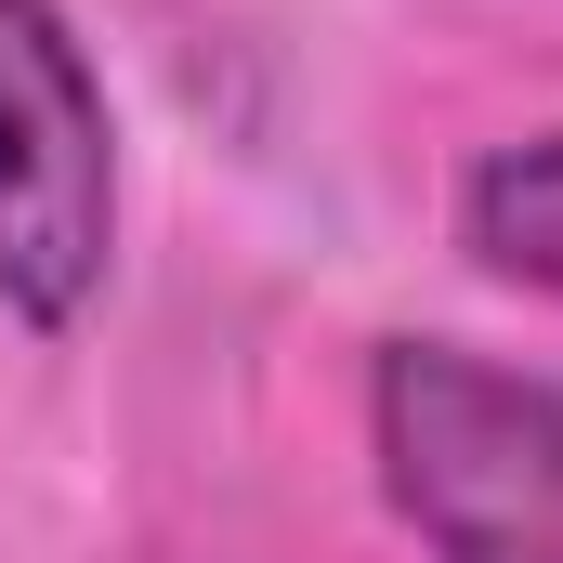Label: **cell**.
Returning <instances> with one entry per match:
<instances>
[{"label":"cell","mask_w":563,"mask_h":563,"mask_svg":"<svg viewBox=\"0 0 563 563\" xmlns=\"http://www.w3.org/2000/svg\"><path fill=\"white\" fill-rule=\"evenodd\" d=\"M367 432L432 563H563V380L472 341H380Z\"/></svg>","instance_id":"1"},{"label":"cell","mask_w":563,"mask_h":563,"mask_svg":"<svg viewBox=\"0 0 563 563\" xmlns=\"http://www.w3.org/2000/svg\"><path fill=\"white\" fill-rule=\"evenodd\" d=\"M119 263V119L53 0H0V301L79 328Z\"/></svg>","instance_id":"2"},{"label":"cell","mask_w":563,"mask_h":563,"mask_svg":"<svg viewBox=\"0 0 563 563\" xmlns=\"http://www.w3.org/2000/svg\"><path fill=\"white\" fill-rule=\"evenodd\" d=\"M459 236L485 250V276L563 301V132L498 144V157L472 170V197H459Z\"/></svg>","instance_id":"3"}]
</instances>
